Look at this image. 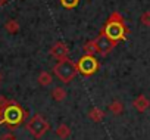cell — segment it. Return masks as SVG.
<instances>
[{
	"instance_id": "cell-15",
	"label": "cell",
	"mask_w": 150,
	"mask_h": 140,
	"mask_svg": "<svg viewBox=\"0 0 150 140\" xmlns=\"http://www.w3.org/2000/svg\"><path fill=\"white\" fill-rule=\"evenodd\" d=\"M60 5L65 8V9H74V8H77L78 3H80V0H59Z\"/></svg>"
},
{
	"instance_id": "cell-19",
	"label": "cell",
	"mask_w": 150,
	"mask_h": 140,
	"mask_svg": "<svg viewBox=\"0 0 150 140\" xmlns=\"http://www.w3.org/2000/svg\"><path fill=\"white\" fill-rule=\"evenodd\" d=\"M6 2H8V0H0V8L5 6V5H6Z\"/></svg>"
},
{
	"instance_id": "cell-9",
	"label": "cell",
	"mask_w": 150,
	"mask_h": 140,
	"mask_svg": "<svg viewBox=\"0 0 150 140\" xmlns=\"http://www.w3.org/2000/svg\"><path fill=\"white\" fill-rule=\"evenodd\" d=\"M37 81H38L40 86L47 87V86H50V84L53 83V78H52V74H50V72H47V71H41V72L38 74V77H37Z\"/></svg>"
},
{
	"instance_id": "cell-16",
	"label": "cell",
	"mask_w": 150,
	"mask_h": 140,
	"mask_svg": "<svg viewBox=\"0 0 150 140\" xmlns=\"http://www.w3.org/2000/svg\"><path fill=\"white\" fill-rule=\"evenodd\" d=\"M84 52L86 55H94L96 53V44H94V40H90L84 44Z\"/></svg>"
},
{
	"instance_id": "cell-12",
	"label": "cell",
	"mask_w": 150,
	"mask_h": 140,
	"mask_svg": "<svg viewBox=\"0 0 150 140\" xmlns=\"http://www.w3.org/2000/svg\"><path fill=\"white\" fill-rule=\"evenodd\" d=\"M56 136L60 137V139H68L71 136V128L66 125V124H60L57 128H56Z\"/></svg>"
},
{
	"instance_id": "cell-21",
	"label": "cell",
	"mask_w": 150,
	"mask_h": 140,
	"mask_svg": "<svg viewBox=\"0 0 150 140\" xmlns=\"http://www.w3.org/2000/svg\"><path fill=\"white\" fill-rule=\"evenodd\" d=\"M0 80H2V77H0Z\"/></svg>"
},
{
	"instance_id": "cell-14",
	"label": "cell",
	"mask_w": 150,
	"mask_h": 140,
	"mask_svg": "<svg viewBox=\"0 0 150 140\" xmlns=\"http://www.w3.org/2000/svg\"><path fill=\"white\" fill-rule=\"evenodd\" d=\"M109 109H110L112 114H115V115H121V114L124 112V105H122V102L115 100V102H112V103L109 105Z\"/></svg>"
},
{
	"instance_id": "cell-4",
	"label": "cell",
	"mask_w": 150,
	"mask_h": 140,
	"mask_svg": "<svg viewBox=\"0 0 150 140\" xmlns=\"http://www.w3.org/2000/svg\"><path fill=\"white\" fill-rule=\"evenodd\" d=\"M49 128H50L49 121H47L43 115H40V114H35V115L28 121V124H27V130L30 131V134H31L34 139L43 137V136L49 131Z\"/></svg>"
},
{
	"instance_id": "cell-5",
	"label": "cell",
	"mask_w": 150,
	"mask_h": 140,
	"mask_svg": "<svg viewBox=\"0 0 150 140\" xmlns=\"http://www.w3.org/2000/svg\"><path fill=\"white\" fill-rule=\"evenodd\" d=\"M78 71L81 75L84 77H90L93 74H96L99 71V68H100V63L99 60L96 59L94 55H84L81 56V59L78 60Z\"/></svg>"
},
{
	"instance_id": "cell-18",
	"label": "cell",
	"mask_w": 150,
	"mask_h": 140,
	"mask_svg": "<svg viewBox=\"0 0 150 140\" xmlns=\"http://www.w3.org/2000/svg\"><path fill=\"white\" fill-rule=\"evenodd\" d=\"M0 140H16V137L13 133H5L0 136Z\"/></svg>"
},
{
	"instance_id": "cell-17",
	"label": "cell",
	"mask_w": 150,
	"mask_h": 140,
	"mask_svg": "<svg viewBox=\"0 0 150 140\" xmlns=\"http://www.w3.org/2000/svg\"><path fill=\"white\" fill-rule=\"evenodd\" d=\"M140 21L144 27H150V11H146L141 16H140Z\"/></svg>"
},
{
	"instance_id": "cell-13",
	"label": "cell",
	"mask_w": 150,
	"mask_h": 140,
	"mask_svg": "<svg viewBox=\"0 0 150 140\" xmlns=\"http://www.w3.org/2000/svg\"><path fill=\"white\" fill-rule=\"evenodd\" d=\"M5 30H6L8 33H11V34H16V33L19 31V24H18V21L9 19V21L5 24Z\"/></svg>"
},
{
	"instance_id": "cell-2",
	"label": "cell",
	"mask_w": 150,
	"mask_h": 140,
	"mask_svg": "<svg viewBox=\"0 0 150 140\" xmlns=\"http://www.w3.org/2000/svg\"><path fill=\"white\" fill-rule=\"evenodd\" d=\"M27 115V111L15 100H8L6 105L2 108V122L11 128L21 125L25 121Z\"/></svg>"
},
{
	"instance_id": "cell-7",
	"label": "cell",
	"mask_w": 150,
	"mask_h": 140,
	"mask_svg": "<svg viewBox=\"0 0 150 140\" xmlns=\"http://www.w3.org/2000/svg\"><path fill=\"white\" fill-rule=\"evenodd\" d=\"M50 55H52V58H54L56 60L68 59L69 47H68L63 41H57V43H54V44L50 47Z\"/></svg>"
},
{
	"instance_id": "cell-1",
	"label": "cell",
	"mask_w": 150,
	"mask_h": 140,
	"mask_svg": "<svg viewBox=\"0 0 150 140\" xmlns=\"http://www.w3.org/2000/svg\"><path fill=\"white\" fill-rule=\"evenodd\" d=\"M128 28L125 27V22H124V18L119 12H112V15L108 18V21L105 22L103 28H102V33L100 34H105L108 38H110L113 43H119V41H124L128 36Z\"/></svg>"
},
{
	"instance_id": "cell-20",
	"label": "cell",
	"mask_w": 150,
	"mask_h": 140,
	"mask_svg": "<svg viewBox=\"0 0 150 140\" xmlns=\"http://www.w3.org/2000/svg\"><path fill=\"white\" fill-rule=\"evenodd\" d=\"M0 124H2V106H0Z\"/></svg>"
},
{
	"instance_id": "cell-8",
	"label": "cell",
	"mask_w": 150,
	"mask_h": 140,
	"mask_svg": "<svg viewBox=\"0 0 150 140\" xmlns=\"http://www.w3.org/2000/svg\"><path fill=\"white\" fill-rule=\"evenodd\" d=\"M132 106H134L135 111H138V112H146V111L149 109V106H150V100H149L144 95H138V96L134 99Z\"/></svg>"
},
{
	"instance_id": "cell-3",
	"label": "cell",
	"mask_w": 150,
	"mask_h": 140,
	"mask_svg": "<svg viewBox=\"0 0 150 140\" xmlns=\"http://www.w3.org/2000/svg\"><path fill=\"white\" fill-rule=\"evenodd\" d=\"M53 72L62 83L69 84L80 71H78V65L75 62H72L71 59H63V60H57V63L53 66Z\"/></svg>"
},
{
	"instance_id": "cell-11",
	"label": "cell",
	"mask_w": 150,
	"mask_h": 140,
	"mask_svg": "<svg viewBox=\"0 0 150 140\" xmlns=\"http://www.w3.org/2000/svg\"><path fill=\"white\" fill-rule=\"evenodd\" d=\"M52 97L56 100V102H63L66 99V90L63 87H54L52 90Z\"/></svg>"
},
{
	"instance_id": "cell-6",
	"label": "cell",
	"mask_w": 150,
	"mask_h": 140,
	"mask_svg": "<svg viewBox=\"0 0 150 140\" xmlns=\"http://www.w3.org/2000/svg\"><path fill=\"white\" fill-rule=\"evenodd\" d=\"M94 44H96V53L100 55V56H108L113 50V47L116 46V43H113L105 34H100L99 37H96L94 38Z\"/></svg>"
},
{
	"instance_id": "cell-10",
	"label": "cell",
	"mask_w": 150,
	"mask_h": 140,
	"mask_svg": "<svg viewBox=\"0 0 150 140\" xmlns=\"http://www.w3.org/2000/svg\"><path fill=\"white\" fill-rule=\"evenodd\" d=\"M88 118L93 121V122H100L103 118H105V112L100 109V108H91L88 111Z\"/></svg>"
}]
</instances>
